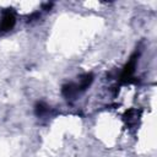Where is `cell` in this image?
I'll use <instances>...</instances> for the list:
<instances>
[{"label":"cell","mask_w":157,"mask_h":157,"mask_svg":"<svg viewBox=\"0 0 157 157\" xmlns=\"http://www.w3.org/2000/svg\"><path fill=\"white\" fill-rule=\"evenodd\" d=\"M136 58H137V55L134 54V55L130 58V60L128 61V64L124 66V70H123L121 76H120L121 81H126V82H128V81L131 78V76H132V74H134V70H135V65H136Z\"/></svg>","instance_id":"obj_1"},{"label":"cell","mask_w":157,"mask_h":157,"mask_svg":"<svg viewBox=\"0 0 157 157\" xmlns=\"http://www.w3.org/2000/svg\"><path fill=\"white\" fill-rule=\"evenodd\" d=\"M15 15L12 13V11L7 10L2 13V17H1V21H0V29L1 31H9L15 25Z\"/></svg>","instance_id":"obj_2"},{"label":"cell","mask_w":157,"mask_h":157,"mask_svg":"<svg viewBox=\"0 0 157 157\" xmlns=\"http://www.w3.org/2000/svg\"><path fill=\"white\" fill-rule=\"evenodd\" d=\"M77 91H78V90H77V86H75V85H66V86H64V88H63V93H64V96L67 97V98L75 96Z\"/></svg>","instance_id":"obj_3"},{"label":"cell","mask_w":157,"mask_h":157,"mask_svg":"<svg viewBox=\"0 0 157 157\" xmlns=\"http://www.w3.org/2000/svg\"><path fill=\"white\" fill-rule=\"evenodd\" d=\"M92 75H85L81 80H80V85L77 86V90H85V88H87L90 85H91V82H92Z\"/></svg>","instance_id":"obj_4"},{"label":"cell","mask_w":157,"mask_h":157,"mask_svg":"<svg viewBox=\"0 0 157 157\" xmlns=\"http://www.w3.org/2000/svg\"><path fill=\"white\" fill-rule=\"evenodd\" d=\"M45 112H47V105L44 103H37V105H36V113H37V115H42Z\"/></svg>","instance_id":"obj_5"}]
</instances>
